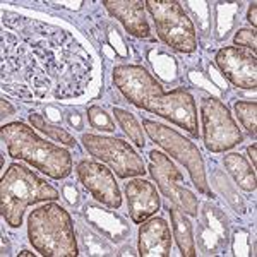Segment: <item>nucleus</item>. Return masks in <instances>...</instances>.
Returning a JSON list of instances; mask_svg holds the SVG:
<instances>
[{
  "instance_id": "1",
  "label": "nucleus",
  "mask_w": 257,
  "mask_h": 257,
  "mask_svg": "<svg viewBox=\"0 0 257 257\" xmlns=\"http://www.w3.org/2000/svg\"><path fill=\"white\" fill-rule=\"evenodd\" d=\"M89 53L69 31L2 12V89L19 99H72L88 89Z\"/></svg>"
},
{
  "instance_id": "2",
  "label": "nucleus",
  "mask_w": 257,
  "mask_h": 257,
  "mask_svg": "<svg viewBox=\"0 0 257 257\" xmlns=\"http://www.w3.org/2000/svg\"><path fill=\"white\" fill-rule=\"evenodd\" d=\"M115 88L134 106L160 115L197 138V106L194 96L184 88L165 91L143 65L122 64L111 72Z\"/></svg>"
},
{
  "instance_id": "3",
  "label": "nucleus",
  "mask_w": 257,
  "mask_h": 257,
  "mask_svg": "<svg viewBox=\"0 0 257 257\" xmlns=\"http://www.w3.org/2000/svg\"><path fill=\"white\" fill-rule=\"evenodd\" d=\"M2 141L7 144L9 156L26 161L31 167L55 180L69 177L72 172V158L67 149L41 139L35 132V128L26 123H4Z\"/></svg>"
},
{
  "instance_id": "4",
  "label": "nucleus",
  "mask_w": 257,
  "mask_h": 257,
  "mask_svg": "<svg viewBox=\"0 0 257 257\" xmlns=\"http://www.w3.org/2000/svg\"><path fill=\"white\" fill-rule=\"evenodd\" d=\"M59 190L40 178L33 170L19 163H12L2 175L0 184V211L11 228L23 225V216L28 206L43 201H57Z\"/></svg>"
},
{
  "instance_id": "5",
  "label": "nucleus",
  "mask_w": 257,
  "mask_h": 257,
  "mask_svg": "<svg viewBox=\"0 0 257 257\" xmlns=\"http://www.w3.org/2000/svg\"><path fill=\"white\" fill-rule=\"evenodd\" d=\"M30 243L47 257H76L79 245L74 233V221L60 204L50 202L31 211L28 218Z\"/></svg>"
},
{
  "instance_id": "6",
  "label": "nucleus",
  "mask_w": 257,
  "mask_h": 257,
  "mask_svg": "<svg viewBox=\"0 0 257 257\" xmlns=\"http://www.w3.org/2000/svg\"><path fill=\"white\" fill-rule=\"evenodd\" d=\"M144 7L155 21L156 33L167 47L180 53L197 50V33L192 19L180 2L173 0H148Z\"/></svg>"
},
{
  "instance_id": "7",
  "label": "nucleus",
  "mask_w": 257,
  "mask_h": 257,
  "mask_svg": "<svg viewBox=\"0 0 257 257\" xmlns=\"http://www.w3.org/2000/svg\"><path fill=\"white\" fill-rule=\"evenodd\" d=\"M143 125L146 134L153 143H156L160 148H163L168 155H172L177 161H180L187 168L194 185L201 194L211 196V189L208 185V178L204 172V161H202L201 151L190 139L184 138L175 128H170L163 123H158L155 120L144 118Z\"/></svg>"
},
{
  "instance_id": "8",
  "label": "nucleus",
  "mask_w": 257,
  "mask_h": 257,
  "mask_svg": "<svg viewBox=\"0 0 257 257\" xmlns=\"http://www.w3.org/2000/svg\"><path fill=\"white\" fill-rule=\"evenodd\" d=\"M201 120L204 146L211 153H223L238 146L243 141V134L230 110L221 99L206 96L201 99Z\"/></svg>"
},
{
  "instance_id": "9",
  "label": "nucleus",
  "mask_w": 257,
  "mask_h": 257,
  "mask_svg": "<svg viewBox=\"0 0 257 257\" xmlns=\"http://www.w3.org/2000/svg\"><path fill=\"white\" fill-rule=\"evenodd\" d=\"M81 141L91 156L110 165L120 178L141 177L146 173L143 158L127 141L94 134H82Z\"/></svg>"
},
{
  "instance_id": "10",
  "label": "nucleus",
  "mask_w": 257,
  "mask_h": 257,
  "mask_svg": "<svg viewBox=\"0 0 257 257\" xmlns=\"http://www.w3.org/2000/svg\"><path fill=\"white\" fill-rule=\"evenodd\" d=\"M148 156L149 172H151L153 178H155L158 187L161 189V192L165 194V197H168V201L177 204L185 214L196 218L199 208L197 197L194 196V192H190L185 187V178L180 170L173 165V161L167 155L156 151V149L149 151Z\"/></svg>"
},
{
  "instance_id": "11",
  "label": "nucleus",
  "mask_w": 257,
  "mask_h": 257,
  "mask_svg": "<svg viewBox=\"0 0 257 257\" xmlns=\"http://www.w3.org/2000/svg\"><path fill=\"white\" fill-rule=\"evenodd\" d=\"M81 184L98 202L105 204L110 209H118L122 206V194L118 184L115 182L113 173L106 167L91 160L79 161L76 168Z\"/></svg>"
},
{
  "instance_id": "12",
  "label": "nucleus",
  "mask_w": 257,
  "mask_h": 257,
  "mask_svg": "<svg viewBox=\"0 0 257 257\" xmlns=\"http://www.w3.org/2000/svg\"><path fill=\"white\" fill-rule=\"evenodd\" d=\"M216 67L223 77L240 89H255L257 60L254 53L237 47H225L216 53Z\"/></svg>"
},
{
  "instance_id": "13",
  "label": "nucleus",
  "mask_w": 257,
  "mask_h": 257,
  "mask_svg": "<svg viewBox=\"0 0 257 257\" xmlns=\"http://www.w3.org/2000/svg\"><path fill=\"white\" fill-rule=\"evenodd\" d=\"M125 196H127V206L128 214L132 221L141 225L146 221L161 208L160 196L156 192V187L148 180L136 178L125 184Z\"/></svg>"
},
{
  "instance_id": "14",
  "label": "nucleus",
  "mask_w": 257,
  "mask_h": 257,
  "mask_svg": "<svg viewBox=\"0 0 257 257\" xmlns=\"http://www.w3.org/2000/svg\"><path fill=\"white\" fill-rule=\"evenodd\" d=\"M84 218L93 230H96L111 243H122L131 237L128 221L115 211L103 209L101 206L88 202L84 206Z\"/></svg>"
},
{
  "instance_id": "15",
  "label": "nucleus",
  "mask_w": 257,
  "mask_h": 257,
  "mask_svg": "<svg viewBox=\"0 0 257 257\" xmlns=\"http://www.w3.org/2000/svg\"><path fill=\"white\" fill-rule=\"evenodd\" d=\"M139 255L165 257L172 252V233L163 218L146 219L139 226Z\"/></svg>"
},
{
  "instance_id": "16",
  "label": "nucleus",
  "mask_w": 257,
  "mask_h": 257,
  "mask_svg": "<svg viewBox=\"0 0 257 257\" xmlns=\"http://www.w3.org/2000/svg\"><path fill=\"white\" fill-rule=\"evenodd\" d=\"M103 6L115 19L122 23L128 35L136 36V38L151 36L146 12H144V2H139V0H103Z\"/></svg>"
},
{
  "instance_id": "17",
  "label": "nucleus",
  "mask_w": 257,
  "mask_h": 257,
  "mask_svg": "<svg viewBox=\"0 0 257 257\" xmlns=\"http://www.w3.org/2000/svg\"><path fill=\"white\" fill-rule=\"evenodd\" d=\"M170 213V221H172L173 228V237L177 240V245L180 248V254L184 257H196V240H194V231H192V223L185 216V213H182L180 209L175 206H168Z\"/></svg>"
},
{
  "instance_id": "18",
  "label": "nucleus",
  "mask_w": 257,
  "mask_h": 257,
  "mask_svg": "<svg viewBox=\"0 0 257 257\" xmlns=\"http://www.w3.org/2000/svg\"><path fill=\"white\" fill-rule=\"evenodd\" d=\"M223 165L228 170V173L233 177L235 184L238 187H242L247 192L255 190V172L240 153H230V155H226L223 158Z\"/></svg>"
},
{
  "instance_id": "19",
  "label": "nucleus",
  "mask_w": 257,
  "mask_h": 257,
  "mask_svg": "<svg viewBox=\"0 0 257 257\" xmlns=\"http://www.w3.org/2000/svg\"><path fill=\"white\" fill-rule=\"evenodd\" d=\"M77 238L81 240L82 248L88 255H115L113 245L110 240H106L103 235H99L96 230L91 226L86 228V225L77 223Z\"/></svg>"
},
{
  "instance_id": "20",
  "label": "nucleus",
  "mask_w": 257,
  "mask_h": 257,
  "mask_svg": "<svg viewBox=\"0 0 257 257\" xmlns=\"http://www.w3.org/2000/svg\"><path fill=\"white\" fill-rule=\"evenodd\" d=\"M148 60L153 65L156 76L160 77L163 82H175L178 77V64L177 59L170 53L163 52L160 48H151L148 50Z\"/></svg>"
},
{
  "instance_id": "21",
  "label": "nucleus",
  "mask_w": 257,
  "mask_h": 257,
  "mask_svg": "<svg viewBox=\"0 0 257 257\" xmlns=\"http://www.w3.org/2000/svg\"><path fill=\"white\" fill-rule=\"evenodd\" d=\"M242 2H233V4H216V9H214V16H216V40H226L230 31L235 26V18L242 11Z\"/></svg>"
},
{
  "instance_id": "22",
  "label": "nucleus",
  "mask_w": 257,
  "mask_h": 257,
  "mask_svg": "<svg viewBox=\"0 0 257 257\" xmlns=\"http://www.w3.org/2000/svg\"><path fill=\"white\" fill-rule=\"evenodd\" d=\"M202 219H204L206 225L218 235L219 240L223 242V245L226 247V243L230 242V228H228V221H226L225 214L218 208L211 206L209 202H206V204L202 206Z\"/></svg>"
},
{
  "instance_id": "23",
  "label": "nucleus",
  "mask_w": 257,
  "mask_h": 257,
  "mask_svg": "<svg viewBox=\"0 0 257 257\" xmlns=\"http://www.w3.org/2000/svg\"><path fill=\"white\" fill-rule=\"evenodd\" d=\"M30 122H31L33 128H38L40 132H43L45 136L52 138L53 141H57V143H62V144H65V146H76L77 144L72 134H69V132L64 131V128L53 125V123H47L43 118V115L36 113V111H31L30 113Z\"/></svg>"
},
{
  "instance_id": "24",
  "label": "nucleus",
  "mask_w": 257,
  "mask_h": 257,
  "mask_svg": "<svg viewBox=\"0 0 257 257\" xmlns=\"http://www.w3.org/2000/svg\"><path fill=\"white\" fill-rule=\"evenodd\" d=\"M213 182H214V187L219 190V194H221V196H225V199L230 202L231 208H233L240 214L245 213V204H243L242 196H240L237 190H235L233 184L228 180V177L221 172V170H214V172H213Z\"/></svg>"
},
{
  "instance_id": "25",
  "label": "nucleus",
  "mask_w": 257,
  "mask_h": 257,
  "mask_svg": "<svg viewBox=\"0 0 257 257\" xmlns=\"http://www.w3.org/2000/svg\"><path fill=\"white\" fill-rule=\"evenodd\" d=\"M113 115L136 146L138 148L146 146V139H144V134H143V127L139 125V122L136 120L134 115L128 113V111H125V110H122V108H113Z\"/></svg>"
},
{
  "instance_id": "26",
  "label": "nucleus",
  "mask_w": 257,
  "mask_h": 257,
  "mask_svg": "<svg viewBox=\"0 0 257 257\" xmlns=\"http://www.w3.org/2000/svg\"><path fill=\"white\" fill-rule=\"evenodd\" d=\"M197 243H199V247H201V250L208 255H214V254H218L221 248H225L219 237L206 225V223H199L197 225Z\"/></svg>"
},
{
  "instance_id": "27",
  "label": "nucleus",
  "mask_w": 257,
  "mask_h": 257,
  "mask_svg": "<svg viewBox=\"0 0 257 257\" xmlns=\"http://www.w3.org/2000/svg\"><path fill=\"white\" fill-rule=\"evenodd\" d=\"M235 113L243 127L255 138L257 127V103L255 101H237L235 103Z\"/></svg>"
},
{
  "instance_id": "28",
  "label": "nucleus",
  "mask_w": 257,
  "mask_h": 257,
  "mask_svg": "<svg viewBox=\"0 0 257 257\" xmlns=\"http://www.w3.org/2000/svg\"><path fill=\"white\" fill-rule=\"evenodd\" d=\"M189 11L197 21V30L202 33V36H208L211 33V12L208 2H185Z\"/></svg>"
},
{
  "instance_id": "29",
  "label": "nucleus",
  "mask_w": 257,
  "mask_h": 257,
  "mask_svg": "<svg viewBox=\"0 0 257 257\" xmlns=\"http://www.w3.org/2000/svg\"><path fill=\"white\" fill-rule=\"evenodd\" d=\"M88 120H89V125L93 128H96V131L115 132V122L101 106L91 105L88 108Z\"/></svg>"
},
{
  "instance_id": "30",
  "label": "nucleus",
  "mask_w": 257,
  "mask_h": 257,
  "mask_svg": "<svg viewBox=\"0 0 257 257\" xmlns=\"http://www.w3.org/2000/svg\"><path fill=\"white\" fill-rule=\"evenodd\" d=\"M106 40H108V47L113 50V53L115 55H118V57H122V59H127L128 57V50H127V45H125V41H123V38L120 36V33L117 28H113V26H106Z\"/></svg>"
},
{
  "instance_id": "31",
  "label": "nucleus",
  "mask_w": 257,
  "mask_h": 257,
  "mask_svg": "<svg viewBox=\"0 0 257 257\" xmlns=\"http://www.w3.org/2000/svg\"><path fill=\"white\" fill-rule=\"evenodd\" d=\"M250 235L245 230H237L233 233V252L235 255H252L250 254Z\"/></svg>"
},
{
  "instance_id": "32",
  "label": "nucleus",
  "mask_w": 257,
  "mask_h": 257,
  "mask_svg": "<svg viewBox=\"0 0 257 257\" xmlns=\"http://www.w3.org/2000/svg\"><path fill=\"white\" fill-rule=\"evenodd\" d=\"M233 43L237 45V48L243 47L247 50H252V53H254L255 52V31L242 28V30H238L237 35H235Z\"/></svg>"
},
{
  "instance_id": "33",
  "label": "nucleus",
  "mask_w": 257,
  "mask_h": 257,
  "mask_svg": "<svg viewBox=\"0 0 257 257\" xmlns=\"http://www.w3.org/2000/svg\"><path fill=\"white\" fill-rule=\"evenodd\" d=\"M62 196H64V199L72 206V208H79L81 194L74 184H64V187H62Z\"/></svg>"
},
{
  "instance_id": "34",
  "label": "nucleus",
  "mask_w": 257,
  "mask_h": 257,
  "mask_svg": "<svg viewBox=\"0 0 257 257\" xmlns=\"http://www.w3.org/2000/svg\"><path fill=\"white\" fill-rule=\"evenodd\" d=\"M189 77H190V81L194 82V84H197L199 88H202V89H208V91H211V93L213 94H219L221 93V91H219L216 86H214V82L213 81H208L206 79L204 76H202V74H199V72H190L189 74Z\"/></svg>"
},
{
  "instance_id": "35",
  "label": "nucleus",
  "mask_w": 257,
  "mask_h": 257,
  "mask_svg": "<svg viewBox=\"0 0 257 257\" xmlns=\"http://www.w3.org/2000/svg\"><path fill=\"white\" fill-rule=\"evenodd\" d=\"M208 70H209V77L213 79L214 82H216V88L219 89V91H226L228 89V84H226V81H225V77H221L219 76V72L216 70V67L214 65H211L209 64V67H208Z\"/></svg>"
},
{
  "instance_id": "36",
  "label": "nucleus",
  "mask_w": 257,
  "mask_h": 257,
  "mask_svg": "<svg viewBox=\"0 0 257 257\" xmlns=\"http://www.w3.org/2000/svg\"><path fill=\"white\" fill-rule=\"evenodd\" d=\"M67 122L70 127H74L76 131H82L84 128V122H82V115L79 111H69L67 115Z\"/></svg>"
},
{
  "instance_id": "37",
  "label": "nucleus",
  "mask_w": 257,
  "mask_h": 257,
  "mask_svg": "<svg viewBox=\"0 0 257 257\" xmlns=\"http://www.w3.org/2000/svg\"><path fill=\"white\" fill-rule=\"evenodd\" d=\"M45 115H47V118L50 120L52 123H60L62 122V113L59 108H55V106L48 105L47 108H45Z\"/></svg>"
},
{
  "instance_id": "38",
  "label": "nucleus",
  "mask_w": 257,
  "mask_h": 257,
  "mask_svg": "<svg viewBox=\"0 0 257 257\" xmlns=\"http://www.w3.org/2000/svg\"><path fill=\"white\" fill-rule=\"evenodd\" d=\"M48 6H57V7H67V9L77 11L81 9V6H84V2H48Z\"/></svg>"
},
{
  "instance_id": "39",
  "label": "nucleus",
  "mask_w": 257,
  "mask_h": 257,
  "mask_svg": "<svg viewBox=\"0 0 257 257\" xmlns=\"http://www.w3.org/2000/svg\"><path fill=\"white\" fill-rule=\"evenodd\" d=\"M0 103H2V118L6 120V117H11V115H14L16 113V110L12 108V105L9 101H7L6 98H2L0 99Z\"/></svg>"
},
{
  "instance_id": "40",
  "label": "nucleus",
  "mask_w": 257,
  "mask_h": 257,
  "mask_svg": "<svg viewBox=\"0 0 257 257\" xmlns=\"http://www.w3.org/2000/svg\"><path fill=\"white\" fill-rule=\"evenodd\" d=\"M247 21L252 24V28L257 26V4H250V7H248V14H247Z\"/></svg>"
},
{
  "instance_id": "41",
  "label": "nucleus",
  "mask_w": 257,
  "mask_h": 257,
  "mask_svg": "<svg viewBox=\"0 0 257 257\" xmlns=\"http://www.w3.org/2000/svg\"><path fill=\"white\" fill-rule=\"evenodd\" d=\"M247 153H248V158L252 160V168H255V165H257V148H255V144L248 146Z\"/></svg>"
},
{
  "instance_id": "42",
  "label": "nucleus",
  "mask_w": 257,
  "mask_h": 257,
  "mask_svg": "<svg viewBox=\"0 0 257 257\" xmlns=\"http://www.w3.org/2000/svg\"><path fill=\"white\" fill-rule=\"evenodd\" d=\"M11 254V247L9 242H7V237L2 233V255H9Z\"/></svg>"
},
{
  "instance_id": "43",
  "label": "nucleus",
  "mask_w": 257,
  "mask_h": 257,
  "mask_svg": "<svg viewBox=\"0 0 257 257\" xmlns=\"http://www.w3.org/2000/svg\"><path fill=\"white\" fill-rule=\"evenodd\" d=\"M136 254H138V252H134V248L132 247H125L120 252H117V255H136Z\"/></svg>"
},
{
  "instance_id": "44",
  "label": "nucleus",
  "mask_w": 257,
  "mask_h": 257,
  "mask_svg": "<svg viewBox=\"0 0 257 257\" xmlns=\"http://www.w3.org/2000/svg\"><path fill=\"white\" fill-rule=\"evenodd\" d=\"M19 255H28V257H35V254H33V252H30V250H21V252H19Z\"/></svg>"
}]
</instances>
